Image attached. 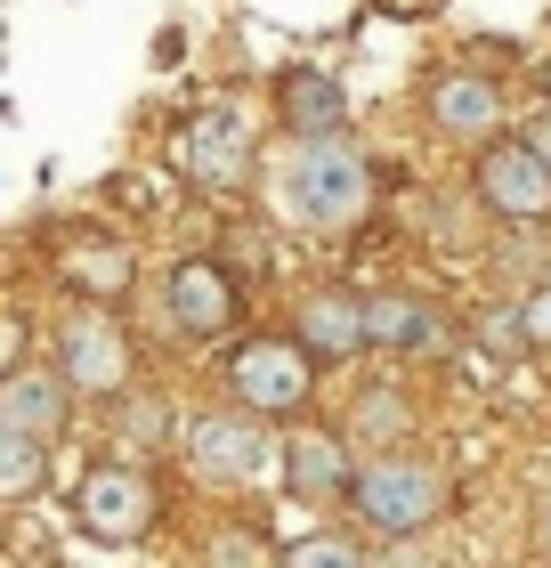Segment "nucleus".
<instances>
[{"mask_svg":"<svg viewBox=\"0 0 551 568\" xmlns=\"http://www.w3.org/2000/svg\"><path fill=\"white\" fill-rule=\"evenodd\" d=\"M365 342H374V325H365V301H349V293H317V301L300 308V349L325 357V366L357 357Z\"/></svg>","mask_w":551,"mask_h":568,"instance_id":"obj_12","label":"nucleus"},{"mask_svg":"<svg viewBox=\"0 0 551 568\" xmlns=\"http://www.w3.org/2000/svg\"><path fill=\"white\" fill-rule=\"evenodd\" d=\"M479 195H487V212H494V220L543 227V220H551V171H543V154H535L528 139L487 146V163H479Z\"/></svg>","mask_w":551,"mask_h":568,"instance_id":"obj_6","label":"nucleus"},{"mask_svg":"<svg viewBox=\"0 0 551 568\" xmlns=\"http://www.w3.org/2000/svg\"><path fill=\"white\" fill-rule=\"evenodd\" d=\"M284 568H365L349 545H340V536H308V545H293L284 552Z\"/></svg>","mask_w":551,"mask_h":568,"instance_id":"obj_18","label":"nucleus"},{"mask_svg":"<svg viewBox=\"0 0 551 568\" xmlns=\"http://www.w3.org/2000/svg\"><path fill=\"white\" fill-rule=\"evenodd\" d=\"M82 528L98 536V545H139V536L154 528V479L139 471V463H98V471L82 479Z\"/></svg>","mask_w":551,"mask_h":568,"instance_id":"obj_5","label":"nucleus"},{"mask_svg":"<svg viewBox=\"0 0 551 568\" xmlns=\"http://www.w3.org/2000/svg\"><path fill=\"white\" fill-rule=\"evenodd\" d=\"M365 325H374L381 349H422L438 333V317H430V308H414V301H374V308H365Z\"/></svg>","mask_w":551,"mask_h":568,"instance_id":"obj_16","label":"nucleus"},{"mask_svg":"<svg viewBox=\"0 0 551 568\" xmlns=\"http://www.w3.org/2000/svg\"><path fill=\"white\" fill-rule=\"evenodd\" d=\"M276 203H284V220H293V227H308V236H340V227L365 220L374 179H365L349 139H300L276 163Z\"/></svg>","mask_w":551,"mask_h":568,"instance_id":"obj_1","label":"nucleus"},{"mask_svg":"<svg viewBox=\"0 0 551 568\" xmlns=\"http://www.w3.org/2000/svg\"><path fill=\"white\" fill-rule=\"evenodd\" d=\"M528 146H535V154H543V171H551V131H535V139H528Z\"/></svg>","mask_w":551,"mask_h":568,"instance_id":"obj_20","label":"nucleus"},{"mask_svg":"<svg viewBox=\"0 0 551 568\" xmlns=\"http://www.w3.org/2000/svg\"><path fill=\"white\" fill-rule=\"evenodd\" d=\"M543 98H551V65H543Z\"/></svg>","mask_w":551,"mask_h":568,"instance_id":"obj_21","label":"nucleus"},{"mask_svg":"<svg viewBox=\"0 0 551 568\" xmlns=\"http://www.w3.org/2000/svg\"><path fill=\"white\" fill-rule=\"evenodd\" d=\"M73 382L65 374H9V390H0V430H17V438H58L65 430V398Z\"/></svg>","mask_w":551,"mask_h":568,"instance_id":"obj_11","label":"nucleus"},{"mask_svg":"<svg viewBox=\"0 0 551 568\" xmlns=\"http://www.w3.org/2000/svg\"><path fill=\"white\" fill-rule=\"evenodd\" d=\"M349 496H357V511H365V528H381V536H414V528H430V520H438L446 487H438L414 455H381V463H365V471H357Z\"/></svg>","mask_w":551,"mask_h":568,"instance_id":"obj_2","label":"nucleus"},{"mask_svg":"<svg viewBox=\"0 0 551 568\" xmlns=\"http://www.w3.org/2000/svg\"><path fill=\"white\" fill-rule=\"evenodd\" d=\"M252 122L235 114V106H212V114H195L187 122V139H178V163H187L203 187H235V179L252 171Z\"/></svg>","mask_w":551,"mask_h":568,"instance_id":"obj_8","label":"nucleus"},{"mask_svg":"<svg viewBox=\"0 0 551 568\" xmlns=\"http://www.w3.org/2000/svg\"><path fill=\"white\" fill-rule=\"evenodd\" d=\"M430 122L446 139H487L503 122V98H494L487 73H438L430 82Z\"/></svg>","mask_w":551,"mask_h":568,"instance_id":"obj_10","label":"nucleus"},{"mask_svg":"<svg viewBox=\"0 0 551 568\" xmlns=\"http://www.w3.org/2000/svg\"><path fill=\"white\" fill-rule=\"evenodd\" d=\"M58 268H65V284H73V293H90V301H114V293H130V276H139L122 244H98V236L65 244V261H58Z\"/></svg>","mask_w":551,"mask_h":568,"instance_id":"obj_14","label":"nucleus"},{"mask_svg":"<svg viewBox=\"0 0 551 568\" xmlns=\"http://www.w3.org/2000/svg\"><path fill=\"white\" fill-rule=\"evenodd\" d=\"M293 496H308V504H325V496H340V487H357V471H349V447L340 438H325V430H308V438H293Z\"/></svg>","mask_w":551,"mask_h":568,"instance_id":"obj_13","label":"nucleus"},{"mask_svg":"<svg viewBox=\"0 0 551 568\" xmlns=\"http://www.w3.org/2000/svg\"><path fill=\"white\" fill-rule=\"evenodd\" d=\"M41 487V438H17V430H0V496L24 504Z\"/></svg>","mask_w":551,"mask_h":568,"instance_id":"obj_17","label":"nucleus"},{"mask_svg":"<svg viewBox=\"0 0 551 568\" xmlns=\"http://www.w3.org/2000/svg\"><path fill=\"white\" fill-rule=\"evenodd\" d=\"M284 114H293L300 139H340V82L333 73H284Z\"/></svg>","mask_w":551,"mask_h":568,"instance_id":"obj_15","label":"nucleus"},{"mask_svg":"<svg viewBox=\"0 0 551 568\" xmlns=\"http://www.w3.org/2000/svg\"><path fill=\"white\" fill-rule=\"evenodd\" d=\"M227 382H235V398H244L252 415H300L308 390H317V366H308V349H293V342H244L227 357Z\"/></svg>","mask_w":551,"mask_h":568,"instance_id":"obj_4","label":"nucleus"},{"mask_svg":"<svg viewBox=\"0 0 551 568\" xmlns=\"http://www.w3.org/2000/svg\"><path fill=\"white\" fill-rule=\"evenodd\" d=\"M58 374H65L82 398H106V390H122V382H130V342H122L106 317H73V325L58 333Z\"/></svg>","mask_w":551,"mask_h":568,"instance_id":"obj_7","label":"nucleus"},{"mask_svg":"<svg viewBox=\"0 0 551 568\" xmlns=\"http://www.w3.org/2000/svg\"><path fill=\"white\" fill-rule=\"evenodd\" d=\"M163 301H171V325L187 333V342H220L235 325V284L220 276V261H178Z\"/></svg>","mask_w":551,"mask_h":568,"instance_id":"obj_9","label":"nucleus"},{"mask_svg":"<svg viewBox=\"0 0 551 568\" xmlns=\"http://www.w3.org/2000/svg\"><path fill=\"white\" fill-rule=\"evenodd\" d=\"M519 342H551V284L528 293V308H519Z\"/></svg>","mask_w":551,"mask_h":568,"instance_id":"obj_19","label":"nucleus"},{"mask_svg":"<svg viewBox=\"0 0 551 568\" xmlns=\"http://www.w3.org/2000/svg\"><path fill=\"white\" fill-rule=\"evenodd\" d=\"M293 455V447H276V430L259 423V415H212V423H195L187 430V463L203 479H220V487H252V479H276V463Z\"/></svg>","mask_w":551,"mask_h":568,"instance_id":"obj_3","label":"nucleus"}]
</instances>
